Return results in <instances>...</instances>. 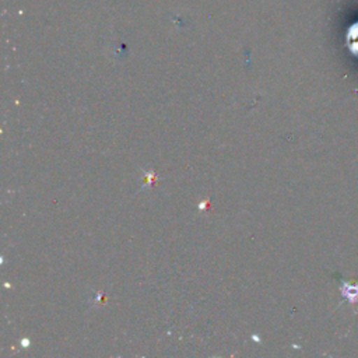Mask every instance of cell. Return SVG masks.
<instances>
[{
  "label": "cell",
  "instance_id": "1",
  "mask_svg": "<svg viewBox=\"0 0 358 358\" xmlns=\"http://www.w3.org/2000/svg\"><path fill=\"white\" fill-rule=\"evenodd\" d=\"M340 292L348 303H357L358 302V282L352 284L350 281L343 280L341 284H340Z\"/></svg>",
  "mask_w": 358,
  "mask_h": 358
},
{
  "label": "cell",
  "instance_id": "2",
  "mask_svg": "<svg viewBox=\"0 0 358 358\" xmlns=\"http://www.w3.org/2000/svg\"><path fill=\"white\" fill-rule=\"evenodd\" d=\"M347 48L352 55L358 56V24H354L348 28L347 34Z\"/></svg>",
  "mask_w": 358,
  "mask_h": 358
}]
</instances>
